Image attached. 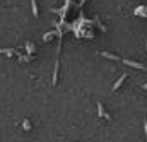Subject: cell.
I'll use <instances>...</instances> for the list:
<instances>
[{"label":"cell","instance_id":"ba28073f","mask_svg":"<svg viewBox=\"0 0 147 142\" xmlns=\"http://www.w3.org/2000/svg\"><path fill=\"white\" fill-rule=\"evenodd\" d=\"M2 53H5V55H12L14 51H12V50H2Z\"/></svg>","mask_w":147,"mask_h":142},{"label":"cell","instance_id":"8992f818","mask_svg":"<svg viewBox=\"0 0 147 142\" xmlns=\"http://www.w3.org/2000/svg\"><path fill=\"white\" fill-rule=\"evenodd\" d=\"M135 14H137V16H139V14H146V16H147V9H144V7H139V9L135 10Z\"/></svg>","mask_w":147,"mask_h":142},{"label":"cell","instance_id":"3957f363","mask_svg":"<svg viewBox=\"0 0 147 142\" xmlns=\"http://www.w3.org/2000/svg\"><path fill=\"white\" fill-rule=\"evenodd\" d=\"M125 79H127V75H125V74H123V75H121V77H120V79H118V80H116V82H115V86H113V91H116V89H118V87H120V86H121V82H123V80H125Z\"/></svg>","mask_w":147,"mask_h":142},{"label":"cell","instance_id":"8fae6325","mask_svg":"<svg viewBox=\"0 0 147 142\" xmlns=\"http://www.w3.org/2000/svg\"><path fill=\"white\" fill-rule=\"evenodd\" d=\"M144 130H146V135H147V122H144Z\"/></svg>","mask_w":147,"mask_h":142},{"label":"cell","instance_id":"5b68a950","mask_svg":"<svg viewBox=\"0 0 147 142\" xmlns=\"http://www.w3.org/2000/svg\"><path fill=\"white\" fill-rule=\"evenodd\" d=\"M31 3H33V14H34V17H38V16H39V10H38L36 0H31Z\"/></svg>","mask_w":147,"mask_h":142},{"label":"cell","instance_id":"9c48e42d","mask_svg":"<svg viewBox=\"0 0 147 142\" xmlns=\"http://www.w3.org/2000/svg\"><path fill=\"white\" fill-rule=\"evenodd\" d=\"M29 128H31V127H29V122L26 120V122H24V130H29Z\"/></svg>","mask_w":147,"mask_h":142},{"label":"cell","instance_id":"52a82bcc","mask_svg":"<svg viewBox=\"0 0 147 142\" xmlns=\"http://www.w3.org/2000/svg\"><path fill=\"white\" fill-rule=\"evenodd\" d=\"M26 50H28L29 53H33V51H34V46H33L31 43H26Z\"/></svg>","mask_w":147,"mask_h":142},{"label":"cell","instance_id":"277c9868","mask_svg":"<svg viewBox=\"0 0 147 142\" xmlns=\"http://www.w3.org/2000/svg\"><path fill=\"white\" fill-rule=\"evenodd\" d=\"M99 55H101V57H106V58H110V60H118L116 55H111V53H106V51H101Z\"/></svg>","mask_w":147,"mask_h":142},{"label":"cell","instance_id":"7a4b0ae2","mask_svg":"<svg viewBox=\"0 0 147 142\" xmlns=\"http://www.w3.org/2000/svg\"><path fill=\"white\" fill-rule=\"evenodd\" d=\"M98 110H99V115H101V116H105L106 120H111V116L106 113V111H105V108H103V105H101V103H98Z\"/></svg>","mask_w":147,"mask_h":142},{"label":"cell","instance_id":"30bf717a","mask_svg":"<svg viewBox=\"0 0 147 142\" xmlns=\"http://www.w3.org/2000/svg\"><path fill=\"white\" fill-rule=\"evenodd\" d=\"M53 34H55V33H48V34H45V39H50Z\"/></svg>","mask_w":147,"mask_h":142},{"label":"cell","instance_id":"7c38bea8","mask_svg":"<svg viewBox=\"0 0 147 142\" xmlns=\"http://www.w3.org/2000/svg\"><path fill=\"white\" fill-rule=\"evenodd\" d=\"M144 89H146V91H147V82H146V84H144Z\"/></svg>","mask_w":147,"mask_h":142},{"label":"cell","instance_id":"6da1fadb","mask_svg":"<svg viewBox=\"0 0 147 142\" xmlns=\"http://www.w3.org/2000/svg\"><path fill=\"white\" fill-rule=\"evenodd\" d=\"M123 64H127V65H130L134 69H146L142 64H137V62H132V60H123Z\"/></svg>","mask_w":147,"mask_h":142}]
</instances>
